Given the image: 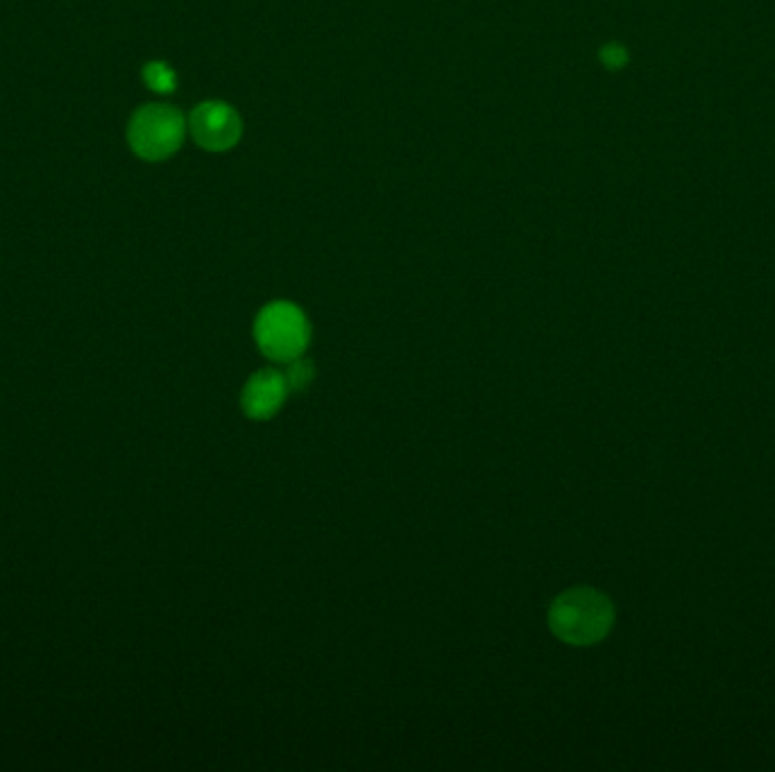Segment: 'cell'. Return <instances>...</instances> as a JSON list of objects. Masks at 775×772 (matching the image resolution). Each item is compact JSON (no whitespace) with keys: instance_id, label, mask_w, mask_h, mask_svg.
I'll use <instances>...</instances> for the list:
<instances>
[{"instance_id":"cell-5","label":"cell","mask_w":775,"mask_h":772,"mask_svg":"<svg viewBox=\"0 0 775 772\" xmlns=\"http://www.w3.org/2000/svg\"><path fill=\"white\" fill-rule=\"evenodd\" d=\"M286 376L277 370H259L254 372L248 383H245L241 394V408L243 413L257 422H266V419L275 417L281 406L288 399Z\"/></svg>"},{"instance_id":"cell-4","label":"cell","mask_w":775,"mask_h":772,"mask_svg":"<svg viewBox=\"0 0 775 772\" xmlns=\"http://www.w3.org/2000/svg\"><path fill=\"white\" fill-rule=\"evenodd\" d=\"M189 130L200 148L209 152H225L241 141L243 120L227 102L209 100L191 111Z\"/></svg>"},{"instance_id":"cell-1","label":"cell","mask_w":775,"mask_h":772,"mask_svg":"<svg viewBox=\"0 0 775 772\" xmlns=\"http://www.w3.org/2000/svg\"><path fill=\"white\" fill-rule=\"evenodd\" d=\"M615 625V607L610 598L592 587H576L553 600L549 607V628L569 646H594L606 639Z\"/></svg>"},{"instance_id":"cell-7","label":"cell","mask_w":775,"mask_h":772,"mask_svg":"<svg viewBox=\"0 0 775 772\" xmlns=\"http://www.w3.org/2000/svg\"><path fill=\"white\" fill-rule=\"evenodd\" d=\"M286 365H288V370L284 372V376H286L288 388L295 390V392H304L306 388H309L315 379V367H313L311 360L300 356Z\"/></svg>"},{"instance_id":"cell-2","label":"cell","mask_w":775,"mask_h":772,"mask_svg":"<svg viewBox=\"0 0 775 772\" xmlns=\"http://www.w3.org/2000/svg\"><path fill=\"white\" fill-rule=\"evenodd\" d=\"M254 340L266 358L275 363H291L309 349V317L293 302H270L254 320Z\"/></svg>"},{"instance_id":"cell-6","label":"cell","mask_w":775,"mask_h":772,"mask_svg":"<svg viewBox=\"0 0 775 772\" xmlns=\"http://www.w3.org/2000/svg\"><path fill=\"white\" fill-rule=\"evenodd\" d=\"M143 80L157 93H173L177 87V75L173 68L164 62H150L143 68Z\"/></svg>"},{"instance_id":"cell-8","label":"cell","mask_w":775,"mask_h":772,"mask_svg":"<svg viewBox=\"0 0 775 772\" xmlns=\"http://www.w3.org/2000/svg\"><path fill=\"white\" fill-rule=\"evenodd\" d=\"M601 62L608 68H621L628 62V53L619 44H608L601 50Z\"/></svg>"},{"instance_id":"cell-3","label":"cell","mask_w":775,"mask_h":772,"mask_svg":"<svg viewBox=\"0 0 775 772\" xmlns=\"http://www.w3.org/2000/svg\"><path fill=\"white\" fill-rule=\"evenodd\" d=\"M184 134L186 120L175 107L146 105L132 116L127 139L141 159L161 161L180 150Z\"/></svg>"}]
</instances>
